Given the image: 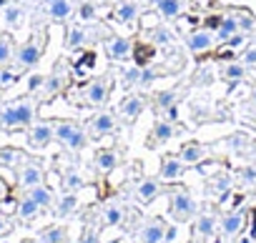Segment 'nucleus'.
Wrapping results in <instances>:
<instances>
[{
  "instance_id": "obj_1",
  "label": "nucleus",
  "mask_w": 256,
  "mask_h": 243,
  "mask_svg": "<svg viewBox=\"0 0 256 243\" xmlns=\"http://www.w3.org/2000/svg\"><path fill=\"white\" fill-rule=\"evenodd\" d=\"M33 120H36V103L30 98L0 108V128H26Z\"/></svg>"
},
{
  "instance_id": "obj_2",
  "label": "nucleus",
  "mask_w": 256,
  "mask_h": 243,
  "mask_svg": "<svg viewBox=\"0 0 256 243\" xmlns=\"http://www.w3.org/2000/svg\"><path fill=\"white\" fill-rule=\"evenodd\" d=\"M53 136H56L58 143H63L73 153L83 151L86 143H88V136H86L83 126L73 123V120H60V123H53Z\"/></svg>"
},
{
  "instance_id": "obj_3",
  "label": "nucleus",
  "mask_w": 256,
  "mask_h": 243,
  "mask_svg": "<svg viewBox=\"0 0 256 243\" xmlns=\"http://www.w3.org/2000/svg\"><path fill=\"white\" fill-rule=\"evenodd\" d=\"M43 48H46V40L43 38H30V40H26L23 45H18L16 48V65L20 68V70H28V68H36L38 63H40V58H43Z\"/></svg>"
},
{
  "instance_id": "obj_4",
  "label": "nucleus",
  "mask_w": 256,
  "mask_h": 243,
  "mask_svg": "<svg viewBox=\"0 0 256 243\" xmlns=\"http://www.w3.org/2000/svg\"><path fill=\"white\" fill-rule=\"evenodd\" d=\"M56 136H53V123H46V120H33V123L28 126V146L30 148H36V151H40V148H46L50 141H53Z\"/></svg>"
},
{
  "instance_id": "obj_5",
  "label": "nucleus",
  "mask_w": 256,
  "mask_h": 243,
  "mask_svg": "<svg viewBox=\"0 0 256 243\" xmlns=\"http://www.w3.org/2000/svg\"><path fill=\"white\" fill-rule=\"evenodd\" d=\"M214 45H216V33L208 30V28H198V30H194V33L186 35V48H188L194 55L206 53V50H211Z\"/></svg>"
},
{
  "instance_id": "obj_6",
  "label": "nucleus",
  "mask_w": 256,
  "mask_h": 243,
  "mask_svg": "<svg viewBox=\"0 0 256 243\" xmlns=\"http://www.w3.org/2000/svg\"><path fill=\"white\" fill-rule=\"evenodd\" d=\"M171 213L176 218H188L196 213V201L191 198L188 191H174L171 193Z\"/></svg>"
},
{
  "instance_id": "obj_7",
  "label": "nucleus",
  "mask_w": 256,
  "mask_h": 243,
  "mask_svg": "<svg viewBox=\"0 0 256 243\" xmlns=\"http://www.w3.org/2000/svg\"><path fill=\"white\" fill-rule=\"evenodd\" d=\"M108 88H110L108 78H96V80H90V83L86 85V90H83L86 103H90V105H103V103L108 100Z\"/></svg>"
},
{
  "instance_id": "obj_8",
  "label": "nucleus",
  "mask_w": 256,
  "mask_h": 243,
  "mask_svg": "<svg viewBox=\"0 0 256 243\" xmlns=\"http://www.w3.org/2000/svg\"><path fill=\"white\" fill-rule=\"evenodd\" d=\"M131 40L128 38H120V35H113L106 40V55L110 60H126L128 55H131Z\"/></svg>"
},
{
  "instance_id": "obj_9",
  "label": "nucleus",
  "mask_w": 256,
  "mask_h": 243,
  "mask_svg": "<svg viewBox=\"0 0 256 243\" xmlns=\"http://www.w3.org/2000/svg\"><path fill=\"white\" fill-rule=\"evenodd\" d=\"M164 236H166V226L164 221H148L141 226L138 231V243H164Z\"/></svg>"
},
{
  "instance_id": "obj_10",
  "label": "nucleus",
  "mask_w": 256,
  "mask_h": 243,
  "mask_svg": "<svg viewBox=\"0 0 256 243\" xmlns=\"http://www.w3.org/2000/svg\"><path fill=\"white\" fill-rule=\"evenodd\" d=\"M0 18H3V25H6L8 30H18V28L23 25L26 10H23V5H18V3H6Z\"/></svg>"
},
{
  "instance_id": "obj_11",
  "label": "nucleus",
  "mask_w": 256,
  "mask_h": 243,
  "mask_svg": "<svg viewBox=\"0 0 256 243\" xmlns=\"http://www.w3.org/2000/svg\"><path fill=\"white\" fill-rule=\"evenodd\" d=\"M18 183H20L26 191L33 188V186H40V183H43V168L36 166V163H26V166L20 168V173H18Z\"/></svg>"
},
{
  "instance_id": "obj_12",
  "label": "nucleus",
  "mask_w": 256,
  "mask_h": 243,
  "mask_svg": "<svg viewBox=\"0 0 256 243\" xmlns=\"http://www.w3.org/2000/svg\"><path fill=\"white\" fill-rule=\"evenodd\" d=\"M238 33V23H236V13H228V15H221L218 18V25H216V43H224L228 40L231 35Z\"/></svg>"
},
{
  "instance_id": "obj_13",
  "label": "nucleus",
  "mask_w": 256,
  "mask_h": 243,
  "mask_svg": "<svg viewBox=\"0 0 256 243\" xmlns=\"http://www.w3.org/2000/svg\"><path fill=\"white\" fill-rule=\"evenodd\" d=\"M158 193H161V186H158V181H154V178H144V181L136 186V198H138L141 203H151Z\"/></svg>"
},
{
  "instance_id": "obj_14",
  "label": "nucleus",
  "mask_w": 256,
  "mask_h": 243,
  "mask_svg": "<svg viewBox=\"0 0 256 243\" xmlns=\"http://www.w3.org/2000/svg\"><path fill=\"white\" fill-rule=\"evenodd\" d=\"M244 223H246V216H244L241 211H234V213H226V216L221 218V231H224L226 236H236V233H241Z\"/></svg>"
},
{
  "instance_id": "obj_15",
  "label": "nucleus",
  "mask_w": 256,
  "mask_h": 243,
  "mask_svg": "<svg viewBox=\"0 0 256 243\" xmlns=\"http://www.w3.org/2000/svg\"><path fill=\"white\" fill-rule=\"evenodd\" d=\"M184 171H186V163L178 156L176 158H166L164 166H161V178L164 181H176V178L184 176Z\"/></svg>"
},
{
  "instance_id": "obj_16",
  "label": "nucleus",
  "mask_w": 256,
  "mask_h": 243,
  "mask_svg": "<svg viewBox=\"0 0 256 243\" xmlns=\"http://www.w3.org/2000/svg\"><path fill=\"white\" fill-rule=\"evenodd\" d=\"M144 108H146V100H144L141 95H131V98H126V103H123V108H120V115H123L126 120H136V118L144 113Z\"/></svg>"
},
{
  "instance_id": "obj_17",
  "label": "nucleus",
  "mask_w": 256,
  "mask_h": 243,
  "mask_svg": "<svg viewBox=\"0 0 256 243\" xmlns=\"http://www.w3.org/2000/svg\"><path fill=\"white\" fill-rule=\"evenodd\" d=\"M48 15L53 20H68L73 15V3L70 0H53V3H48Z\"/></svg>"
},
{
  "instance_id": "obj_18",
  "label": "nucleus",
  "mask_w": 256,
  "mask_h": 243,
  "mask_svg": "<svg viewBox=\"0 0 256 243\" xmlns=\"http://www.w3.org/2000/svg\"><path fill=\"white\" fill-rule=\"evenodd\" d=\"M156 8H158V13H161L164 18L174 20V18H178V15L184 13L186 3H184V0H156Z\"/></svg>"
},
{
  "instance_id": "obj_19",
  "label": "nucleus",
  "mask_w": 256,
  "mask_h": 243,
  "mask_svg": "<svg viewBox=\"0 0 256 243\" xmlns=\"http://www.w3.org/2000/svg\"><path fill=\"white\" fill-rule=\"evenodd\" d=\"M113 128H116V120H113L110 113H98V115L90 120V131H93L96 136H108Z\"/></svg>"
},
{
  "instance_id": "obj_20",
  "label": "nucleus",
  "mask_w": 256,
  "mask_h": 243,
  "mask_svg": "<svg viewBox=\"0 0 256 243\" xmlns=\"http://www.w3.org/2000/svg\"><path fill=\"white\" fill-rule=\"evenodd\" d=\"M204 146H198V143H188V146H184L181 148V153H178V158L186 163V166H198L201 161H204Z\"/></svg>"
},
{
  "instance_id": "obj_21",
  "label": "nucleus",
  "mask_w": 256,
  "mask_h": 243,
  "mask_svg": "<svg viewBox=\"0 0 256 243\" xmlns=\"http://www.w3.org/2000/svg\"><path fill=\"white\" fill-rule=\"evenodd\" d=\"M138 15V3L136 0H123V3L116 8V20L118 23H131Z\"/></svg>"
},
{
  "instance_id": "obj_22",
  "label": "nucleus",
  "mask_w": 256,
  "mask_h": 243,
  "mask_svg": "<svg viewBox=\"0 0 256 243\" xmlns=\"http://www.w3.org/2000/svg\"><path fill=\"white\" fill-rule=\"evenodd\" d=\"M86 40H88V33H86L80 25H70V28H68V35H66V48L78 50V48H83V45H86Z\"/></svg>"
},
{
  "instance_id": "obj_23",
  "label": "nucleus",
  "mask_w": 256,
  "mask_h": 243,
  "mask_svg": "<svg viewBox=\"0 0 256 243\" xmlns=\"http://www.w3.org/2000/svg\"><path fill=\"white\" fill-rule=\"evenodd\" d=\"M40 211H43V208H40V206H38V203H36V201H33L28 193H26V196L20 198V203H18V216H20L23 221H33V218H36Z\"/></svg>"
},
{
  "instance_id": "obj_24",
  "label": "nucleus",
  "mask_w": 256,
  "mask_h": 243,
  "mask_svg": "<svg viewBox=\"0 0 256 243\" xmlns=\"http://www.w3.org/2000/svg\"><path fill=\"white\" fill-rule=\"evenodd\" d=\"M38 243H68V231H66L63 226L46 228V231L38 236Z\"/></svg>"
},
{
  "instance_id": "obj_25",
  "label": "nucleus",
  "mask_w": 256,
  "mask_h": 243,
  "mask_svg": "<svg viewBox=\"0 0 256 243\" xmlns=\"http://www.w3.org/2000/svg\"><path fill=\"white\" fill-rule=\"evenodd\" d=\"M28 196H30L40 208H50V206H53V193H50V188H46L43 183H40V186L28 188Z\"/></svg>"
},
{
  "instance_id": "obj_26",
  "label": "nucleus",
  "mask_w": 256,
  "mask_h": 243,
  "mask_svg": "<svg viewBox=\"0 0 256 243\" xmlns=\"http://www.w3.org/2000/svg\"><path fill=\"white\" fill-rule=\"evenodd\" d=\"M123 216H126V211H123L120 203H108L106 211H103V223L106 226H120L123 223Z\"/></svg>"
},
{
  "instance_id": "obj_27",
  "label": "nucleus",
  "mask_w": 256,
  "mask_h": 243,
  "mask_svg": "<svg viewBox=\"0 0 256 243\" xmlns=\"http://www.w3.org/2000/svg\"><path fill=\"white\" fill-rule=\"evenodd\" d=\"M221 73H224V78H226V80L238 83V80H244V78H246V65H244L241 60H234V63H226Z\"/></svg>"
},
{
  "instance_id": "obj_28",
  "label": "nucleus",
  "mask_w": 256,
  "mask_h": 243,
  "mask_svg": "<svg viewBox=\"0 0 256 243\" xmlns=\"http://www.w3.org/2000/svg\"><path fill=\"white\" fill-rule=\"evenodd\" d=\"M93 163H96L100 171H113V168L118 166V156H116L113 151H98V153L93 156Z\"/></svg>"
},
{
  "instance_id": "obj_29",
  "label": "nucleus",
  "mask_w": 256,
  "mask_h": 243,
  "mask_svg": "<svg viewBox=\"0 0 256 243\" xmlns=\"http://www.w3.org/2000/svg\"><path fill=\"white\" fill-rule=\"evenodd\" d=\"M194 231H196L198 236H214V231H216L214 216H211V213H201V216L196 218V223H194Z\"/></svg>"
},
{
  "instance_id": "obj_30",
  "label": "nucleus",
  "mask_w": 256,
  "mask_h": 243,
  "mask_svg": "<svg viewBox=\"0 0 256 243\" xmlns=\"http://www.w3.org/2000/svg\"><path fill=\"white\" fill-rule=\"evenodd\" d=\"M151 136H154L156 143L168 141V138L174 136V123H171V120H158V123L154 126V131H151Z\"/></svg>"
},
{
  "instance_id": "obj_31",
  "label": "nucleus",
  "mask_w": 256,
  "mask_h": 243,
  "mask_svg": "<svg viewBox=\"0 0 256 243\" xmlns=\"http://www.w3.org/2000/svg\"><path fill=\"white\" fill-rule=\"evenodd\" d=\"M151 40H154L156 45H171V43H174V30L166 28V25H156V28L151 30Z\"/></svg>"
},
{
  "instance_id": "obj_32",
  "label": "nucleus",
  "mask_w": 256,
  "mask_h": 243,
  "mask_svg": "<svg viewBox=\"0 0 256 243\" xmlns=\"http://www.w3.org/2000/svg\"><path fill=\"white\" fill-rule=\"evenodd\" d=\"M13 55H16V48H13L10 35H0V65H8Z\"/></svg>"
},
{
  "instance_id": "obj_33",
  "label": "nucleus",
  "mask_w": 256,
  "mask_h": 243,
  "mask_svg": "<svg viewBox=\"0 0 256 243\" xmlns=\"http://www.w3.org/2000/svg\"><path fill=\"white\" fill-rule=\"evenodd\" d=\"M176 103H178L176 90H161V93H156V108H158V110H168V108L176 105Z\"/></svg>"
},
{
  "instance_id": "obj_34",
  "label": "nucleus",
  "mask_w": 256,
  "mask_h": 243,
  "mask_svg": "<svg viewBox=\"0 0 256 243\" xmlns=\"http://www.w3.org/2000/svg\"><path fill=\"white\" fill-rule=\"evenodd\" d=\"M60 88H63V75H58V73L48 75L46 83H43V93H46V95H56Z\"/></svg>"
},
{
  "instance_id": "obj_35",
  "label": "nucleus",
  "mask_w": 256,
  "mask_h": 243,
  "mask_svg": "<svg viewBox=\"0 0 256 243\" xmlns=\"http://www.w3.org/2000/svg\"><path fill=\"white\" fill-rule=\"evenodd\" d=\"M63 186H66V191H68V193H76V191H80V188H83V178H80L76 171H70V173H66Z\"/></svg>"
},
{
  "instance_id": "obj_36",
  "label": "nucleus",
  "mask_w": 256,
  "mask_h": 243,
  "mask_svg": "<svg viewBox=\"0 0 256 243\" xmlns=\"http://www.w3.org/2000/svg\"><path fill=\"white\" fill-rule=\"evenodd\" d=\"M138 80H141V68L138 65H131V68H126L123 70V85H138Z\"/></svg>"
},
{
  "instance_id": "obj_37",
  "label": "nucleus",
  "mask_w": 256,
  "mask_h": 243,
  "mask_svg": "<svg viewBox=\"0 0 256 243\" xmlns=\"http://www.w3.org/2000/svg\"><path fill=\"white\" fill-rule=\"evenodd\" d=\"M76 203H78V198H76L73 193L63 196V198H60V203H58V213H60V216H68V213L76 208Z\"/></svg>"
},
{
  "instance_id": "obj_38",
  "label": "nucleus",
  "mask_w": 256,
  "mask_h": 243,
  "mask_svg": "<svg viewBox=\"0 0 256 243\" xmlns=\"http://www.w3.org/2000/svg\"><path fill=\"white\" fill-rule=\"evenodd\" d=\"M241 63L246 65V70H256V45H248L241 55Z\"/></svg>"
},
{
  "instance_id": "obj_39",
  "label": "nucleus",
  "mask_w": 256,
  "mask_h": 243,
  "mask_svg": "<svg viewBox=\"0 0 256 243\" xmlns=\"http://www.w3.org/2000/svg\"><path fill=\"white\" fill-rule=\"evenodd\" d=\"M236 23H238V33H246V30H251L254 28V18L248 15V13H236Z\"/></svg>"
},
{
  "instance_id": "obj_40",
  "label": "nucleus",
  "mask_w": 256,
  "mask_h": 243,
  "mask_svg": "<svg viewBox=\"0 0 256 243\" xmlns=\"http://www.w3.org/2000/svg\"><path fill=\"white\" fill-rule=\"evenodd\" d=\"M178 233H181L178 226H168L166 228V236H164V243H176L178 241Z\"/></svg>"
},
{
  "instance_id": "obj_41",
  "label": "nucleus",
  "mask_w": 256,
  "mask_h": 243,
  "mask_svg": "<svg viewBox=\"0 0 256 243\" xmlns=\"http://www.w3.org/2000/svg\"><path fill=\"white\" fill-rule=\"evenodd\" d=\"M43 83H46V75H30L28 78V90H38V88H43Z\"/></svg>"
},
{
  "instance_id": "obj_42",
  "label": "nucleus",
  "mask_w": 256,
  "mask_h": 243,
  "mask_svg": "<svg viewBox=\"0 0 256 243\" xmlns=\"http://www.w3.org/2000/svg\"><path fill=\"white\" fill-rule=\"evenodd\" d=\"M154 80H156V73H154V70H141V80H138V85H141V88L151 85Z\"/></svg>"
},
{
  "instance_id": "obj_43",
  "label": "nucleus",
  "mask_w": 256,
  "mask_h": 243,
  "mask_svg": "<svg viewBox=\"0 0 256 243\" xmlns=\"http://www.w3.org/2000/svg\"><path fill=\"white\" fill-rule=\"evenodd\" d=\"M93 13H96L93 3H83V5H80V18H83V20H90V18H93Z\"/></svg>"
},
{
  "instance_id": "obj_44",
  "label": "nucleus",
  "mask_w": 256,
  "mask_h": 243,
  "mask_svg": "<svg viewBox=\"0 0 256 243\" xmlns=\"http://www.w3.org/2000/svg\"><path fill=\"white\" fill-rule=\"evenodd\" d=\"M244 183H248V186H254L256 183V168H244Z\"/></svg>"
},
{
  "instance_id": "obj_45",
  "label": "nucleus",
  "mask_w": 256,
  "mask_h": 243,
  "mask_svg": "<svg viewBox=\"0 0 256 243\" xmlns=\"http://www.w3.org/2000/svg\"><path fill=\"white\" fill-rule=\"evenodd\" d=\"M244 40H246V38H244L241 33H236V35H231V38H228L226 43H228L231 48H238V45H244Z\"/></svg>"
},
{
  "instance_id": "obj_46",
  "label": "nucleus",
  "mask_w": 256,
  "mask_h": 243,
  "mask_svg": "<svg viewBox=\"0 0 256 243\" xmlns=\"http://www.w3.org/2000/svg\"><path fill=\"white\" fill-rule=\"evenodd\" d=\"M244 143H246V138H244V133H236V136L231 138V146H234V148H241Z\"/></svg>"
},
{
  "instance_id": "obj_47",
  "label": "nucleus",
  "mask_w": 256,
  "mask_h": 243,
  "mask_svg": "<svg viewBox=\"0 0 256 243\" xmlns=\"http://www.w3.org/2000/svg\"><path fill=\"white\" fill-rule=\"evenodd\" d=\"M228 183H231V178H228V176H221V178H218V183H216V191H226V188H228Z\"/></svg>"
},
{
  "instance_id": "obj_48",
  "label": "nucleus",
  "mask_w": 256,
  "mask_h": 243,
  "mask_svg": "<svg viewBox=\"0 0 256 243\" xmlns=\"http://www.w3.org/2000/svg\"><path fill=\"white\" fill-rule=\"evenodd\" d=\"M6 196H8V186H6V181H3V178H0V201H3Z\"/></svg>"
},
{
  "instance_id": "obj_49",
  "label": "nucleus",
  "mask_w": 256,
  "mask_h": 243,
  "mask_svg": "<svg viewBox=\"0 0 256 243\" xmlns=\"http://www.w3.org/2000/svg\"><path fill=\"white\" fill-rule=\"evenodd\" d=\"M6 231H8V221H6L3 216H0V236H3Z\"/></svg>"
},
{
  "instance_id": "obj_50",
  "label": "nucleus",
  "mask_w": 256,
  "mask_h": 243,
  "mask_svg": "<svg viewBox=\"0 0 256 243\" xmlns=\"http://www.w3.org/2000/svg\"><path fill=\"white\" fill-rule=\"evenodd\" d=\"M188 243H204V241H201V238H191Z\"/></svg>"
},
{
  "instance_id": "obj_51",
  "label": "nucleus",
  "mask_w": 256,
  "mask_h": 243,
  "mask_svg": "<svg viewBox=\"0 0 256 243\" xmlns=\"http://www.w3.org/2000/svg\"><path fill=\"white\" fill-rule=\"evenodd\" d=\"M241 243H251V241H248V238H244V241H241Z\"/></svg>"
},
{
  "instance_id": "obj_52",
  "label": "nucleus",
  "mask_w": 256,
  "mask_h": 243,
  "mask_svg": "<svg viewBox=\"0 0 256 243\" xmlns=\"http://www.w3.org/2000/svg\"><path fill=\"white\" fill-rule=\"evenodd\" d=\"M254 105H256V90H254Z\"/></svg>"
},
{
  "instance_id": "obj_53",
  "label": "nucleus",
  "mask_w": 256,
  "mask_h": 243,
  "mask_svg": "<svg viewBox=\"0 0 256 243\" xmlns=\"http://www.w3.org/2000/svg\"><path fill=\"white\" fill-rule=\"evenodd\" d=\"M43 3H46V5H48V3H53V0H43Z\"/></svg>"
}]
</instances>
